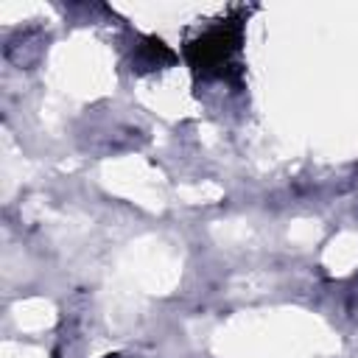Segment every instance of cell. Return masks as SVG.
I'll return each mask as SVG.
<instances>
[{"instance_id":"2","label":"cell","mask_w":358,"mask_h":358,"mask_svg":"<svg viewBox=\"0 0 358 358\" xmlns=\"http://www.w3.org/2000/svg\"><path fill=\"white\" fill-rule=\"evenodd\" d=\"M176 59V53L157 36H145L137 48V64H143L140 70H154V67H162V64H171Z\"/></svg>"},{"instance_id":"1","label":"cell","mask_w":358,"mask_h":358,"mask_svg":"<svg viewBox=\"0 0 358 358\" xmlns=\"http://www.w3.org/2000/svg\"><path fill=\"white\" fill-rule=\"evenodd\" d=\"M238 45H241V25H218L204 36L193 39L185 48V59L190 62L193 70L213 73L227 64V59L238 50Z\"/></svg>"}]
</instances>
